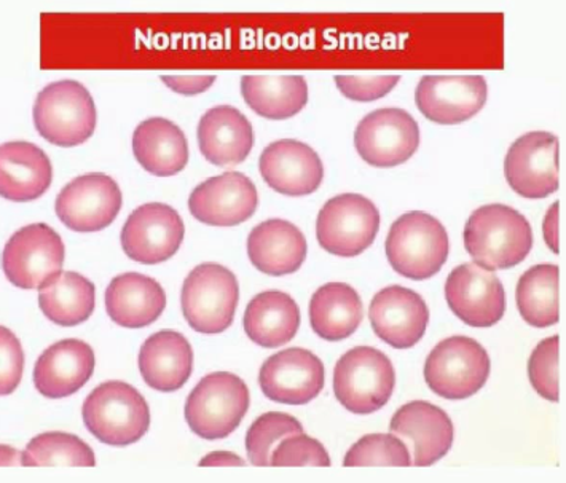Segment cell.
Wrapping results in <instances>:
<instances>
[{"label":"cell","instance_id":"12","mask_svg":"<svg viewBox=\"0 0 566 483\" xmlns=\"http://www.w3.org/2000/svg\"><path fill=\"white\" fill-rule=\"evenodd\" d=\"M557 136L532 132L512 143L504 160V176L515 193L541 200L557 192L560 186Z\"/></svg>","mask_w":566,"mask_h":483},{"label":"cell","instance_id":"7","mask_svg":"<svg viewBox=\"0 0 566 483\" xmlns=\"http://www.w3.org/2000/svg\"><path fill=\"white\" fill-rule=\"evenodd\" d=\"M240 284L237 276L219 263L195 266L180 292L182 315L198 334H222L235 318Z\"/></svg>","mask_w":566,"mask_h":483},{"label":"cell","instance_id":"20","mask_svg":"<svg viewBox=\"0 0 566 483\" xmlns=\"http://www.w3.org/2000/svg\"><path fill=\"white\" fill-rule=\"evenodd\" d=\"M392 434L412 447V466L428 468L450 452L455 438L452 420L438 406L413 401L402 406L389 424Z\"/></svg>","mask_w":566,"mask_h":483},{"label":"cell","instance_id":"35","mask_svg":"<svg viewBox=\"0 0 566 483\" xmlns=\"http://www.w3.org/2000/svg\"><path fill=\"white\" fill-rule=\"evenodd\" d=\"M302 432L304 427L301 421L291 414L269 412L259 417L247 434V452L252 466H272V453L276 443Z\"/></svg>","mask_w":566,"mask_h":483},{"label":"cell","instance_id":"8","mask_svg":"<svg viewBox=\"0 0 566 483\" xmlns=\"http://www.w3.org/2000/svg\"><path fill=\"white\" fill-rule=\"evenodd\" d=\"M489 353L478 340L464 335L436 345L424 363V381L443 399H468L485 387L490 377Z\"/></svg>","mask_w":566,"mask_h":483},{"label":"cell","instance_id":"30","mask_svg":"<svg viewBox=\"0 0 566 483\" xmlns=\"http://www.w3.org/2000/svg\"><path fill=\"white\" fill-rule=\"evenodd\" d=\"M363 319V301L349 284H324L310 302V324L323 340L342 342L352 337Z\"/></svg>","mask_w":566,"mask_h":483},{"label":"cell","instance_id":"19","mask_svg":"<svg viewBox=\"0 0 566 483\" xmlns=\"http://www.w3.org/2000/svg\"><path fill=\"white\" fill-rule=\"evenodd\" d=\"M370 326L378 338L398 349H409L424 337L429 323L427 302L402 286L385 287L369 306Z\"/></svg>","mask_w":566,"mask_h":483},{"label":"cell","instance_id":"43","mask_svg":"<svg viewBox=\"0 0 566 483\" xmlns=\"http://www.w3.org/2000/svg\"><path fill=\"white\" fill-rule=\"evenodd\" d=\"M201 468H243L247 466L240 456L232 452H212L200 461Z\"/></svg>","mask_w":566,"mask_h":483},{"label":"cell","instance_id":"1","mask_svg":"<svg viewBox=\"0 0 566 483\" xmlns=\"http://www.w3.org/2000/svg\"><path fill=\"white\" fill-rule=\"evenodd\" d=\"M463 237L472 261L490 272L514 269L533 248L532 225L521 212L506 204L475 209Z\"/></svg>","mask_w":566,"mask_h":483},{"label":"cell","instance_id":"33","mask_svg":"<svg viewBox=\"0 0 566 483\" xmlns=\"http://www.w3.org/2000/svg\"><path fill=\"white\" fill-rule=\"evenodd\" d=\"M517 308L530 326L546 329L560 321V269L551 263L526 270L517 283Z\"/></svg>","mask_w":566,"mask_h":483},{"label":"cell","instance_id":"11","mask_svg":"<svg viewBox=\"0 0 566 483\" xmlns=\"http://www.w3.org/2000/svg\"><path fill=\"white\" fill-rule=\"evenodd\" d=\"M355 146L366 164L375 168H395L413 157L420 146V126L403 109H377L359 122Z\"/></svg>","mask_w":566,"mask_h":483},{"label":"cell","instance_id":"31","mask_svg":"<svg viewBox=\"0 0 566 483\" xmlns=\"http://www.w3.org/2000/svg\"><path fill=\"white\" fill-rule=\"evenodd\" d=\"M241 96L261 117L286 120L308 103V83L302 75H244Z\"/></svg>","mask_w":566,"mask_h":483},{"label":"cell","instance_id":"24","mask_svg":"<svg viewBox=\"0 0 566 483\" xmlns=\"http://www.w3.org/2000/svg\"><path fill=\"white\" fill-rule=\"evenodd\" d=\"M197 138L203 157L221 168L243 164L254 147L251 122L232 106L209 109L198 124Z\"/></svg>","mask_w":566,"mask_h":483},{"label":"cell","instance_id":"14","mask_svg":"<svg viewBox=\"0 0 566 483\" xmlns=\"http://www.w3.org/2000/svg\"><path fill=\"white\" fill-rule=\"evenodd\" d=\"M186 229L179 212L164 203H147L132 212L122 229V248L132 261L155 265L171 259Z\"/></svg>","mask_w":566,"mask_h":483},{"label":"cell","instance_id":"39","mask_svg":"<svg viewBox=\"0 0 566 483\" xmlns=\"http://www.w3.org/2000/svg\"><path fill=\"white\" fill-rule=\"evenodd\" d=\"M342 95L358 103H373L385 97L401 82V75H335Z\"/></svg>","mask_w":566,"mask_h":483},{"label":"cell","instance_id":"26","mask_svg":"<svg viewBox=\"0 0 566 483\" xmlns=\"http://www.w3.org/2000/svg\"><path fill=\"white\" fill-rule=\"evenodd\" d=\"M139 370L147 387L160 392L178 391L193 372L192 345L180 332H157L140 348Z\"/></svg>","mask_w":566,"mask_h":483},{"label":"cell","instance_id":"27","mask_svg":"<svg viewBox=\"0 0 566 483\" xmlns=\"http://www.w3.org/2000/svg\"><path fill=\"white\" fill-rule=\"evenodd\" d=\"M166 308V294L154 277L124 273L114 277L106 290L109 318L126 329H143L160 318Z\"/></svg>","mask_w":566,"mask_h":483},{"label":"cell","instance_id":"22","mask_svg":"<svg viewBox=\"0 0 566 483\" xmlns=\"http://www.w3.org/2000/svg\"><path fill=\"white\" fill-rule=\"evenodd\" d=\"M95 351L77 338L57 342L42 353L34 366V385L46 399L75 395L95 372Z\"/></svg>","mask_w":566,"mask_h":483},{"label":"cell","instance_id":"38","mask_svg":"<svg viewBox=\"0 0 566 483\" xmlns=\"http://www.w3.org/2000/svg\"><path fill=\"white\" fill-rule=\"evenodd\" d=\"M272 466L276 468H329L331 458L323 443L302 434L283 439L272 453Z\"/></svg>","mask_w":566,"mask_h":483},{"label":"cell","instance_id":"15","mask_svg":"<svg viewBox=\"0 0 566 483\" xmlns=\"http://www.w3.org/2000/svg\"><path fill=\"white\" fill-rule=\"evenodd\" d=\"M449 308L471 327L495 326L506 313V292L495 273L474 262L457 266L446 283Z\"/></svg>","mask_w":566,"mask_h":483},{"label":"cell","instance_id":"21","mask_svg":"<svg viewBox=\"0 0 566 483\" xmlns=\"http://www.w3.org/2000/svg\"><path fill=\"white\" fill-rule=\"evenodd\" d=\"M259 169L270 189L287 197L315 193L324 179L319 155L308 144L294 139L276 140L266 146Z\"/></svg>","mask_w":566,"mask_h":483},{"label":"cell","instance_id":"5","mask_svg":"<svg viewBox=\"0 0 566 483\" xmlns=\"http://www.w3.org/2000/svg\"><path fill=\"white\" fill-rule=\"evenodd\" d=\"M396 387L391 359L373 346H356L338 359L334 395L349 412L369 414L384 409Z\"/></svg>","mask_w":566,"mask_h":483},{"label":"cell","instance_id":"6","mask_svg":"<svg viewBox=\"0 0 566 483\" xmlns=\"http://www.w3.org/2000/svg\"><path fill=\"white\" fill-rule=\"evenodd\" d=\"M251 396L235 374L214 372L201 378L186 402V421L198 438L226 439L247 417Z\"/></svg>","mask_w":566,"mask_h":483},{"label":"cell","instance_id":"41","mask_svg":"<svg viewBox=\"0 0 566 483\" xmlns=\"http://www.w3.org/2000/svg\"><path fill=\"white\" fill-rule=\"evenodd\" d=\"M216 78V75H161L165 85L184 96L208 92L214 85Z\"/></svg>","mask_w":566,"mask_h":483},{"label":"cell","instance_id":"25","mask_svg":"<svg viewBox=\"0 0 566 483\" xmlns=\"http://www.w3.org/2000/svg\"><path fill=\"white\" fill-rule=\"evenodd\" d=\"M248 255L252 265L265 275H291L304 265L308 243L294 223L270 219L249 233Z\"/></svg>","mask_w":566,"mask_h":483},{"label":"cell","instance_id":"40","mask_svg":"<svg viewBox=\"0 0 566 483\" xmlns=\"http://www.w3.org/2000/svg\"><path fill=\"white\" fill-rule=\"evenodd\" d=\"M24 370V351L17 335L0 326V396H10L20 387Z\"/></svg>","mask_w":566,"mask_h":483},{"label":"cell","instance_id":"10","mask_svg":"<svg viewBox=\"0 0 566 483\" xmlns=\"http://www.w3.org/2000/svg\"><path fill=\"white\" fill-rule=\"evenodd\" d=\"M380 230V211L369 198L342 193L331 198L318 214L321 248L338 258H356L373 246Z\"/></svg>","mask_w":566,"mask_h":483},{"label":"cell","instance_id":"9","mask_svg":"<svg viewBox=\"0 0 566 483\" xmlns=\"http://www.w3.org/2000/svg\"><path fill=\"white\" fill-rule=\"evenodd\" d=\"M66 248L46 223H31L14 232L2 252L7 280L20 290H41L63 272Z\"/></svg>","mask_w":566,"mask_h":483},{"label":"cell","instance_id":"44","mask_svg":"<svg viewBox=\"0 0 566 483\" xmlns=\"http://www.w3.org/2000/svg\"><path fill=\"white\" fill-rule=\"evenodd\" d=\"M23 466V452L9 445H0V468Z\"/></svg>","mask_w":566,"mask_h":483},{"label":"cell","instance_id":"32","mask_svg":"<svg viewBox=\"0 0 566 483\" xmlns=\"http://www.w3.org/2000/svg\"><path fill=\"white\" fill-rule=\"evenodd\" d=\"M96 287L75 272H61L39 290V306L52 323L74 327L92 318Z\"/></svg>","mask_w":566,"mask_h":483},{"label":"cell","instance_id":"13","mask_svg":"<svg viewBox=\"0 0 566 483\" xmlns=\"http://www.w3.org/2000/svg\"><path fill=\"white\" fill-rule=\"evenodd\" d=\"M122 203L124 197L118 183L103 172H92L72 180L61 190L55 211L57 219L74 232H99L115 221Z\"/></svg>","mask_w":566,"mask_h":483},{"label":"cell","instance_id":"42","mask_svg":"<svg viewBox=\"0 0 566 483\" xmlns=\"http://www.w3.org/2000/svg\"><path fill=\"white\" fill-rule=\"evenodd\" d=\"M543 235L547 248L558 254L560 252V201H555L547 211L543 222Z\"/></svg>","mask_w":566,"mask_h":483},{"label":"cell","instance_id":"4","mask_svg":"<svg viewBox=\"0 0 566 483\" xmlns=\"http://www.w3.org/2000/svg\"><path fill=\"white\" fill-rule=\"evenodd\" d=\"M32 118L35 129L46 143L75 147L95 133V99L81 82L49 83L35 97Z\"/></svg>","mask_w":566,"mask_h":483},{"label":"cell","instance_id":"34","mask_svg":"<svg viewBox=\"0 0 566 483\" xmlns=\"http://www.w3.org/2000/svg\"><path fill=\"white\" fill-rule=\"evenodd\" d=\"M95 464L92 447L67 432H43L23 452L24 468H93Z\"/></svg>","mask_w":566,"mask_h":483},{"label":"cell","instance_id":"2","mask_svg":"<svg viewBox=\"0 0 566 483\" xmlns=\"http://www.w3.org/2000/svg\"><path fill=\"white\" fill-rule=\"evenodd\" d=\"M83 423L97 441L111 447H128L147 434L150 410L132 385L107 381L93 389L82 409Z\"/></svg>","mask_w":566,"mask_h":483},{"label":"cell","instance_id":"29","mask_svg":"<svg viewBox=\"0 0 566 483\" xmlns=\"http://www.w3.org/2000/svg\"><path fill=\"white\" fill-rule=\"evenodd\" d=\"M244 332L262 348L290 344L301 327V308L286 292L265 291L247 306Z\"/></svg>","mask_w":566,"mask_h":483},{"label":"cell","instance_id":"23","mask_svg":"<svg viewBox=\"0 0 566 483\" xmlns=\"http://www.w3.org/2000/svg\"><path fill=\"white\" fill-rule=\"evenodd\" d=\"M53 166L41 147L28 140L0 146V197L13 203L38 200L52 186Z\"/></svg>","mask_w":566,"mask_h":483},{"label":"cell","instance_id":"36","mask_svg":"<svg viewBox=\"0 0 566 483\" xmlns=\"http://www.w3.org/2000/svg\"><path fill=\"white\" fill-rule=\"evenodd\" d=\"M346 468L412 466V456L401 439L391 434H369L349 449L344 460Z\"/></svg>","mask_w":566,"mask_h":483},{"label":"cell","instance_id":"18","mask_svg":"<svg viewBox=\"0 0 566 483\" xmlns=\"http://www.w3.org/2000/svg\"><path fill=\"white\" fill-rule=\"evenodd\" d=\"M259 208L254 182L243 172L230 171L207 179L190 193L189 209L198 222L211 227H235Z\"/></svg>","mask_w":566,"mask_h":483},{"label":"cell","instance_id":"16","mask_svg":"<svg viewBox=\"0 0 566 483\" xmlns=\"http://www.w3.org/2000/svg\"><path fill=\"white\" fill-rule=\"evenodd\" d=\"M489 97L482 75H424L415 90L418 111L439 125H458L478 115Z\"/></svg>","mask_w":566,"mask_h":483},{"label":"cell","instance_id":"28","mask_svg":"<svg viewBox=\"0 0 566 483\" xmlns=\"http://www.w3.org/2000/svg\"><path fill=\"white\" fill-rule=\"evenodd\" d=\"M133 154L150 175L169 178L189 164V143L178 125L166 118H147L133 135Z\"/></svg>","mask_w":566,"mask_h":483},{"label":"cell","instance_id":"3","mask_svg":"<svg viewBox=\"0 0 566 483\" xmlns=\"http://www.w3.org/2000/svg\"><path fill=\"white\" fill-rule=\"evenodd\" d=\"M385 251L389 265L399 275L412 281L429 280L441 272L449 259V233L431 214L410 211L392 223Z\"/></svg>","mask_w":566,"mask_h":483},{"label":"cell","instance_id":"37","mask_svg":"<svg viewBox=\"0 0 566 483\" xmlns=\"http://www.w3.org/2000/svg\"><path fill=\"white\" fill-rule=\"evenodd\" d=\"M530 384L541 398L560 401V337L544 338L528 360Z\"/></svg>","mask_w":566,"mask_h":483},{"label":"cell","instance_id":"17","mask_svg":"<svg viewBox=\"0 0 566 483\" xmlns=\"http://www.w3.org/2000/svg\"><path fill=\"white\" fill-rule=\"evenodd\" d=\"M324 364L315 353L287 348L262 364L259 385L263 395L286 406H305L324 388Z\"/></svg>","mask_w":566,"mask_h":483}]
</instances>
